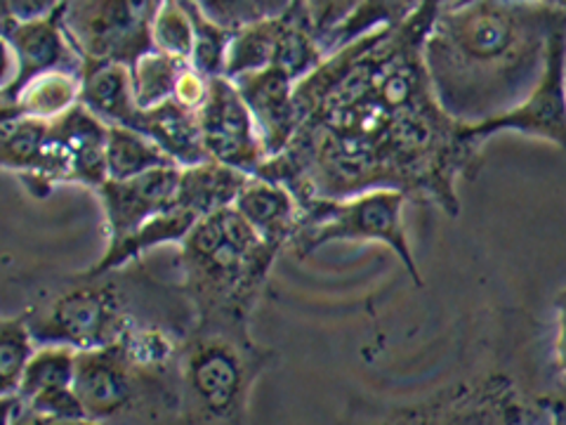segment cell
<instances>
[{
	"mask_svg": "<svg viewBox=\"0 0 566 425\" xmlns=\"http://www.w3.org/2000/svg\"><path fill=\"white\" fill-rule=\"evenodd\" d=\"M281 248L264 241L237 208L203 218L180 243V283L197 322L251 326Z\"/></svg>",
	"mask_w": 566,
	"mask_h": 425,
	"instance_id": "cell-5",
	"label": "cell"
},
{
	"mask_svg": "<svg viewBox=\"0 0 566 425\" xmlns=\"http://www.w3.org/2000/svg\"><path fill=\"white\" fill-rule=\"evenodd\" d=\"M409 199L395 189H376L352 199H316L303 206L297 235L291 241L297 258H307L335 241L382 243L397 256L409 277L422 287V274L406 235L403 210Z\"/></svg>",
	"mask_w": 566,
	"mask_h": 425,
	"instance_id": "cell-7",
	"label": "cell"
},
{
	"mask_svg": "<svg viewBox=\"0 0 566 425\" xmlns=\"http://www.w3.org/2000/svg\"><path fill=\"white\" fill-rule=\"evenodd\" d=\"M208 93H210V79H206L201 71L193 69L189 62L187 69L180 74V79H177L172 100L180 106H185V110L199 114V110L208 100Z\"/></svg>",
	"mask_w": 566,
	"mask_h": 425,
	"instance_id": "cell-30",
	"label": "cell"
},
{
	"mask_svg": "<svg viewBox=\"0 0 566 425\" xmlns=\"http://www.w3.org/2000/svg\"><path fill=\"white\" fill-rule=\"evenodd\" d=\"M151 39L156 52L189 62L193 50V22L187 3H177V0L158 3L151 24Z\"/></svg>",
	"mask_w": 566,
	"mask_h": 425,
	"instance_id": "cell-28",
	"label": "cell"
},
{
	"mask_svg": "<svg viewBox=\"0 0 566 425\" xmlns=\"http://www.w3.org/2000/svg\"><path fill=\"white\" fill-rule=\"evenodd\" d=\"M60 3H52V0H10V3H3V17L14 22H33L41 20V17H48L50 12H55Z\"/></svg>",
	"mask_w": 566,
	"mask_h": 425,
	"instance_id": "cell-33",
	"label": "cell"
},
{
	"mask_svg": "<svg viewBox=\"0 0 566 425\" xmlns=\"http://www.w3.org/2000/svg\"><path fill=\"white\" fill-rule=\"evenodd\" d=\"M187 10L193 22V50H191V66L199 69L210 81L224 79L227 52L232 43L234 33L224 27L216 24L210 17L203 14L199 3H187Z\"/></svg>",
	"mask_w": 566,
	"mask_h": 425,
	"instance_id": "cell-27",
	"label": "cell"
},
{
	"mask_svg": "<svg viewBox=\"0 0 566 425\" xmlns=\"http://www.w3.org/2000/svg\"><path fill=\"white\" fill-rule=\"evenodd\" d=\"M248 180H251L248 175L208 158V162L199 166L182 168L175 206L189 208L203 220L212 216V212L234 208Z\"/></svg>",
	"mask_w": 566,
	"mask_h": 425,
	"instance_id": "cell-20",
	"label": "cell"
},
{
	"mask_svg": "<svg viewBox=\"0 0 566 425\" xmlns=\"http://www.w3.org/2000/svg\"><path fill=\"white\" fill-rule=\"evenodd\" d=\"M50 133V121L12 116L0 118V164L17 180L33 175L41 164L45 139Z\"/></svg>",
	"mask_w": 566,
	"mask_h": 425,
	"instance_id": "cell-24",
	"label": "cell"
},
{
	"mask_svg": "<svg viewBox=\"0 0 566 425\" xmlns=\"http://www.w3.org/2000/svg\"><path fill=\"white\" fill-rule=\"evenodd\" d=\"M201 222L197 212L175 206L168 212H161L154 220H149L145 227H139L135 235L106 243L104 253L99 260H95L87 272L91 274H106V272H118L126 270L139 258H145L154 248H161L168 243L180 246L189 235L191 229Z\"/></svg>",
	"mask_w": 566,
	"mask_h": 425,
	"instance_id": "cell-17",
	"label": "cell"
},
{
	"mask_svg": "<svg viewBox=\"0 0 566 425\" xmlns=\"http://www.w3.org/2000/svg\"><path fill=\"white\" fill-rule=\"evenodd\" d=\"M3 425H99L87 418H50L24 412L12 397H3Z\"/></svg>",
	"mask_w": 566,
	"mask_h": 425,
	"instance_id": "cell-32",
	"label": "cell"
},
{
	"mask_svg": "<svg viewBox=\"0 0 566 425\" xmlns=\"http://www.w3.org/2000/svg\"><path fill=\"white\" fill-rule=\"evenodd\" d=\"M564 79H566V62H564Z\"/></svg>",
	"mask_w": 566,
	"mask_h": 425,
	"instance_id": "cell-35",
	"label": "cell"
},
{
	"mask_svg": "<svg viewBox=\"0 0 566 425\" xmlns=\"http://www.w3.org/2000/svg\"><path fill=\"white\" fill-rule=\"evenodd\" d=\"M161 168H180L154 139L130 128L109 126L106 135V170L109 180H133Z\"/></svg>",
	"mask_w": 566,
	"mask_h": 425,
	"instance_id": "cell-22",
	"label": "cell"
},
{
	"mask_svg": "<svg viewBox=\"0 0 566 425\" xmlns=\"http://www.w3.org/2000/svg\"><path fill=\"white\" fill-rule=\"evenodd\" d=\"M439 3L364 35L295 85L300 128L258 177L300 206L395 189L409 201L460 212L458 183L482 168L486 142L434 97L424 39Z\"/></svg>",
	"mask_w": 566,
	"mask_h": 425,
	"instance_id": "cell-1",
	"label": "cell"
},
{
	"mask_svg": "<svg viewBox=\"0 0 566 425\" xmlns=\"http://www.w3.org/2000/svg\"><path fill=\"white\" fill-rule=\"evenodd\" d=\"M234 85L248 110L253 114L260 139L270 158L281 156L291 147L300 128L295 106V81L281 69H264L234 79Z\"/></svg>",
	"mask_w": 566,
	"mask_h": 425,
	"instance_id": "cell-15",
	"label": "cell"
},
{
	"mask_svg": "<svg viewBox=\"0 0 566 425\" xmlns=\"http://www.w3.org/2000/svg\"><path fill=\"white\" fill-rule=\"evenodd\" d=\"M39 352L33 333L22 314L3 317L0 322V393L10 397L20 387L24 371Z\"/></svg>",
	"mask_w": 566,
	"mask_h": 425,
	"instance_id": "cell-26",
	"label": "cell"
},
{
	"mask_svg": "<svg viewBox=\"0 0 566 425\" xmlns=\"http://www.w3.org/2000/svg\"><path fill=\"white\" fill-rule=\"evenodd\" d=\"M106 135L102 123L83 104L50 121V133L41 164L33 175L20 180L33 197H48L57 185H83L97 191L106 180Z\"/></svg>",
	"mask_w": 566,
	"mask_h": 425,
	"instance_id": "cell-9",
	"label": "cell"
},
{
	"mask_svg": "<svg viewBox=\"0 0 566 425\" xmlns=\"http://www.w3.org/2000/svg\"><path fill=\"white\" fill-rule=\"evenodd\" d=\"M182 168H161L133 180H106L95 194L104 210L106 243L135 235L161 212L175 208Z\"/></svg>",
	"mask_w": 566,
	"mask_h": 425,
	"instance_id": "cell-13",
	"label": "cell"
},
{
	"mask_svg": "<svg viewBox=\"0 0 566 425\" xmlns=\"http://www.w3.org/2000/svg\"><path fill=\"white\" fill-rule=\"evenodd\" d=\"M566 29L557 35L551 58H547L543 76L534 85L528 97L501 118H493L482 126H470L480 139H489L501 133H517L551 142L559 152H566Z\"/></svg>",
	"mask_w": 566,
	"mask_h": 425,
	"instance_id": "cell-12",
	"label": "cell"
},
{
	"mask_svg": "<svg viewBox=\"0 0 566 425\" xmlns=\"http://www.w3.org/2000/svg\"><path fill=\"white\" fill-rule=\"evenodd\" d=\"M199 128L210 162L258 177L270 162L251 110L229 79L210 81V93L199 110Z\"/></svg>",
	"mask_w": 566,
	"mask_h": 425,
	"instance_id": "cell-11",
	"label": "cell"
},
{
	"mask_svg": "<svg viewBox=\"0 0 566 425\" xmlns=\"http://www.w3.org/2000/svg\"><path fill=\"white\" fill-rule=\"evenodd\" d=\"M64 6L33 22H14L0 17V35L8 48L10 76L0 91V104H10L24 85L52 71H74L83 74V60L71 45L64 29Z\"/></svg>",
	"mask_w": 566,
	"mask_h": 425,
	"instance_id": "cell-10",
	"label": "cell"
},
{
	"mask_svg": "<svg viewBox=\"0 0 566 425\" xmlns=\"http://www.w3.org/2000/svg\"><path fill=\"white\" fill-rule=\"evenodd\" d=\"M81 104L106 126L130 131L142 112L135 100L130 69L123 64H85Z\"/></svg>",
	"mask_w": 566,
	"mask_h": 425,
	"instance_id": "cell-19",
	"label": "cell"
},
{
	"mask_svg": "<svg viewBox=\"0 0 566 425\" xmlns=\"http://www.w3.org/2000/svg\"><path fill=\"white\" fill-rule=\"evenodd\" d=\"M133 131L154 139L180 168L208 162L199 116L175 100L151 106V110H142Z\"/></svg>",
	"mask_w": 566,
	"mask_h": 425,
	"instance_id": "cell-18",
	"label": "cell"
},
{
	"mask_svg": "<svg viewBox=\"0 0 566 425\" xmlns=\"http://www.w3.org/2000/svg\"><path fill=\"white\" fill-rule=\"evenodd\" d=\"M83 74L74 71H52L33 79L10 104H0V118L29 116L55 121L81 104Z\"/></svg>",
	"mask_w": 566,
	"mask_h": 425,
	"instance_id": "cell-21",
	"label": "cell"
},
{
	"mask_svg": "<svg viewBox=\"0 0 566 425\" xmlns=\"http://www.w3.org/2000/svg\"><path fill=\"white\" fill-rule=\"evenodd\" d=\"M158 3H66L64 29L83 64H123L133 69L154 52L151 24Z\"/></svg>",
	"mask_w": 566,
	"mask_h": 425,
	"instance_id": "cell-8",
	"label": "cell"
},
{
	"mask_svg": "<svg viewBox=\"0 0 566 425\" xmlns=\"http://www.w3.org/2000/svg\"><path fill=\"white\" fill-rule=\"evenodd\" d=\"M185 333L149 326L76 357V395L99 425H180Z\"/></svg>",
	"mask_w": 566,
	"mask_h": 425,
	"instance_id": "cell-3",
	"label": "cell"
},
{
	"mask_svg": "<svg viewBox=\"0 0 566 425\" xmlns=\"http://www.w3.org/2000/svg\"><path fill=\"white\" fill-rule=\"evenodd\" d=\"M566 29V3H439L424 39L434 97L453 121L482 126L520 106Z\"/></svg>",
	"mask_w": 566,
	"mask_h": 425,
	"instance_id": "cell-2",
	"label": "cell"
},
{
	"mask_svg": "<svg viewBox=\"0 0 566 425\" xmlns=\"http://www.w3.org/2000/svg\"><path fill=\"white\" fill-rule=\"evenodd\" d=\"M289 6L291 3H272V0L268 3H253V0H208V3H199L206 17L232 33L268 22L272 17L286 12Z\"/></svg>",
	"mask_w": 566,
	"mask_h": 425,
	"instance_id": "cell-29",
	"label": "cell"
},
{
	"mask_svg": "<svg viewBox=\"0 0 566 425\" xmlns=\"http://www.w3.org/2000/svg\"><path fill=\"white\" fill-rule=\"evenodd\" d=\"M283 14L234 33V39L229 43V52H227L224 79L234 81L248 74H255V71L274 66L279 45H281V33H283Z\"/></svg>",
	"mask_w": 566,
	"mask_h": 425,
	"instance_id": "cell-23",
	"label": "cell"
},
{
	"mask_svg": "<svg viewBox=\"0 0 566 425\" xmlns=\"http://www.w3.org/2000/svg\"><path fill=\"white\" fill-rule=\"evenodd\" d=\"M76 357L78 352L74 348H39L24 371L20 387L10 397L35 416L85 418L76 395Z\"/></svg>",
	"mask_w": 566,
	"mask_h": 425,
	"instance_id": "cell-14",
	"label": "cell"
},
{
	"mask_svg": "<svg viewBox=\"0 0 566 425\" xmlns=\"http://www.w3.org/2000/svg\"><path fill=\"white\" fill-rule=\"evenodd\" d=\"M274 362L251 326L193 322L180 350V425H245L253 387Z\"/></svg>",
	"mask_w": 566,
	"mask_h": 425,
	"instance_id": "cell-6",
	"label": "cell"
},
{
	"mask_svg": "<svg viewBox=\"0 0 566 425\" xmlns=\"http://www.w3.org/2000/svg\"><path fill=\"white\" fill-rule=\"evenodd\" d=\"M239 216L276 248L291 246L303 220V206L293 194L264 177H251L234 204Z\"/></svg>",
	"mask_w": 566,
	"mask_h": 425,
	"instance_id": "cell-16",
	"label": "cell"
},
{
	"mask_svg": "<svg viewBox=\"0 0 566 425\" xmlns=\"http://www.w3.org/2000/svg\"><path fill=\"white\" fill-rule=\"evenodd\" d=\"M180 305H189L180 287L170 291L151 279H130L128 268L106 274H91L85 270L60 281L55 291L43 293L22 317L39 348L64 345L85 352L116 345L139 329H170L149 319L147 310Z\"/></svg>",
	"mask_w": 566,
	"mask_h": 425,
	"instance_id": "cell-4",
	"label": "cell"
},
{
	"mask_svg": "<svg viewBox=\"0 0 566 425\" xmlns=\"http://www.w3.org/2000/svg\"><path fill=\"white\" fill-rule=\"evenodd\" d=\"M553 421L566 425V390L559 387L553 395Z\"/></svg>",
	"mask_w": 566,
	"mask_h": 425,
	"instance_id": "cell-34",
	"label": "cell"
},
{
	"mask_svg": "<svg viewBox=\"0 0 566 425\" xmlns=\"http://www.w3.org/2000/svg\"><path fill=\"white\" fill-rule=\"evenodd\" d=\"M187 60H177L164 52H149L133 69V91L139 110H151L164 102H170L175 95L177 79L187 69Z\"/></svg>",
	"mask_w": 566,
	"mask_h": 425,
	"instance_id": "cell-25",
	"label": "cell"
},
{
	"mask_svg": "<svg viewBox=\"0 0 566 425\" xmlns=\"http://www.w3.org/2000/svg\"><path fill=\"white\" fill-rule=\"evenodd\" d=\"M555 335H553V362L555 374L562 379V387L566 390V287L555 296Z\"/></svg>",
	"mask_w": 566,
	"mask_h": 425,
	"instance_id": "cell-31",
	"label": "cell"
}]
</instances>
